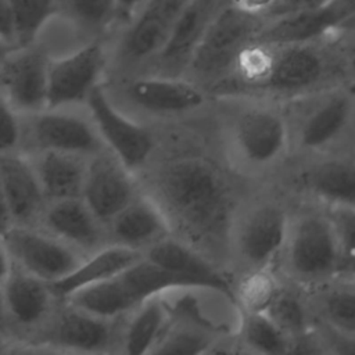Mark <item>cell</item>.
Segmentation results:
<instances>
[{
    "label": "cell",
    "mask_w": 355,
    "mask_h": 355,
    "mask_svg": "<svg viewBox=\"0 0 355 355\" xmlns=\"http://www.w3.org/2000/svg\"><path fill=\"white\" fill-rule=\"evenodd\" d=\"M146 193L165 214L173 236L201 252L222 241L230 245L232 189L207 158L178 155L157 165Z\"/></svg>",
    "instance_id": "1"
},
{
    "label": "cell",
    "mask_w": 355,
    "mask_h": 355,
    "mask_svg": "<svg viewBox=\"0 0 355 355\" xmlns=\"http://www.w3.org/2000/svg\"><path fill=\"white\" fill-rule=\"evenodd\" d=\"M282 104L295 159L355 148V86L349 82Z\"/></svg>",
    "instance_id": "2"
},
{
    "label": "cell",
    "mask_w": 355,
    "mask_h": 355,
    "mask_svg": "<svg viewBox=\"0 0 355 355\" xmlns=\"http://www.w3.org/2000/svg\"><path fill=\"white\" fill-rule=\"evenodd\" d=\"M277 262L283 279L304 290L341 277V254L323 205L300 198L291 207L287 236Z\"/></svg>",
    "instance_id": "3"
},
{
    "label": "cell",
    "mask_w": 355,
    "mask_h": 355,
    "mask_svg": "<svg viewBox=\"0 0 355 355\" xmlns=\"http://www.w3.org/2000/svg\"><path fill=\"white\" fill-rule=\"evenodd\" d=\"M226 133L234 162L247 173H268L291 157L290 123L282 103L237 105Z\"/></svg>",
    "instance_id": "4"
},
{
    "label": "cell",
    "mask_w": 355,
    "mask_h": 355,
    "mask_svg": "<svg viewBox=\"0 0 355 355\" xmlns=\"http://www.w3.org/2000/svg\"><path fill=\"white\" fill-rule=\"evenodd\" d=\"M348 82L331 37L316 43L275 46V62L261 94L286 103Z\"/></svg>",
    "instance_id": "5"
},
{
    "label": "cell",
    "mask_w": 355,
    "mask_h": 355,
    "mask_svg": "<svg viewBox=\"0 0 355 355\" xmlns=\"http://www.w3.org/2000/svg\"><path fill=\"white\" fill-rule=\"evenodd\" d=\"M262 17L225 6L215 15L202 36L187 69L197 80L215 83L232 75L237 54L257 39L263 26Z\"/></svg>",
    "instance_id": "6"
},
{
    "label": "cell",
    "mask_w": 355,
    "mask_h": 355,
    "mask_svg": "<svg viewBox=\"0 0 355 355\" xmlns=\"http://www.w3.org/2000/svg\"><path fill=\"white\" fill-rule=\"evenodd\" d=\"M291 207L280 200H261L248 207L234 220L230 247L241 263L250 269L272 266L283 250Z\"/></svg>",
    "instance_id": "7"
},
{
    "label": "cell",
    "mask_w": 355,
    "mask_h": 355,
    "mask_svg": "<svg viewBox=\"0 0 355 355\" xmlns=\"http://www.w3.org/2000/svg\"><path fill=\"white\" fill-rule=\"evenodd\" d=\"M1 250L28 273L54 283L68 276L85 259V254L44 229L12 225L1 232Z\"/></svg>",
    "instance_id": "8"
},
{
    "label": "cell",
    "mask_w": 355,
    "mask_h": 355,
    "mask_svg": "<svg viewBox=\"0 0 355 355\" xmlns=\"http://www.w3.org/2000/svg\"><path fill=\"white\" fill-rule=\"evenodd\" d=\"M291 178L302 200L355 208V148L298 158Z\"/></svg>",
    "instance_id": "9"
},
{
    "label": "cell",
    "mask_w": 355,
    "mask_h": 355,
    "mask_svg": "<svg viewBox=\"0 0 355 355\" xmlns=\"http://www.w3.org/2000/svg\"><path fill=\"white\" fill-rule=\"evenodd\" d=\"M86 105L107 148L132 171L144 166L155 148L153 133L121 112L101 85L92 90Z\"/></svg>",
    "instance_id": "10"
},
{
    "label": "cell",
    "mask_w": 355,
    "mask_h": 355,
    "mask_svg": "<svg viewBox=\"0 0 355 355\" xmlns=\"http://www.w3.org/2000/svg\"><path fill=\"white\" fill-rule=\"evenodd\" d=\"M51 58L37 47L10 50L1 61V98L24 116L47 108Z\"/></svg>",
    "instance_id": "11"
},
{
    "label": "cell",
    "mask_w": 355,
    "mask_h": 355,
    "mask_svg": "<svg viewBox=\"0 0 355 355\" xmlns=\"http://www.w3.org/2000/svg\"><path fill=\"white\" fill-rule=\"evenodd\" d=\"M132 172L108 148L89 158L82 198L105 226L141 193Z\"/></svg>",
    "instance_id": "12"
},
{
    "label": "cell",
    "mask_w": 355,
    "mask_h": 355,
    "mask_svg": "<svg viewBox=\"0 0 355 355\" xmlns=\"http://www.w3.org/2000/svg\"><path fill=\"white\" fill-rule=\"evenodd\" d=\"M26 116L29 139L37 151L55 150L92 157L107 148L93 119L65 111V107L46 108Z\"/></svg>",
    "instance_id": "13"
},
{
    "label": "cell",
    "mask_w": 355,
    "mask_h": 355,
    "mask_svg": "<svg viewBox=\"0 0 355 355\" xmlns=\"http://www.w3.org/2000/svg\"><path fill=\"white\" fill-rule=\"evenodd\" d=\"M104 65L105 54L98 43H89L67 55L51 58L47 108L86 103L92 90L100 85Z\"/></svg>",
    "instance_id": "14"
},
{
    "label": "cell",
    "mask_w": 355,
    "mask_h": 355,
    "mask_svg": "<svg viewBox=\"0 0 355 355\" xmlns=\"http://www.w3.org/2000/svg\"><path fill=\"white\" fill-rule=\"evenodd\" d=\"M354 8L345 0H330L312 10L269 19L263 24L255 40L270 46L323 42L334 36L341 21Z\"/></svg>",
    "instance_id": "15"
},
{
    "label": "cell",
    "mask_w": 355,
    "mask_h": 355,
    "mask_svg": "<svg viewBox=\"0 0 355 355\" xmlns=\"http://www.w3.org/2000/svg\"><path fill=\"white\" fill-rule=\"evenodd\" d=\"M3 309L11 322L33 327L47 319L57 298L50 283L17 266L1 250Z\"/></svg>",
    "instance_id": "16"
},
{
    "label": "cell",
    "mask_w": 355,
    "mask_h": 355,
    "mask_svg": "<svg viewBox=\"0 0 355 355\" xmlns=\"http://www.w3.org/2000/svg\"><path fill=\"white\" fill-rule=\"evenodd\" d=\"M0 184L1 207L7 208L15 225L39 222L47 198L32 158L21 151L1 153Z\"/></svg>",
    "instance_id": "17"
},
{
    "label": "cell",
    "mask_w": 355,
    "mask_h": 355,
    "mask_svg": "<svg viewBox=\"0 0 355 355\" xmlns=\"http://www.w3.org/2000/svg\"><path fill=\"white\" fill-rule=\"evenodd\" d=\"M220 8L222 0H190L187 3L154 58L159 75L180 76L187 72L202 36Z\"/></svg>",
    "instance_id": "18"
},
{
    "label": "cell",
    "mask_w": 355,
    "mask_h": 355,
    "mask_svg": "<svg viewBox=\"0 0 355 355\" xmlns=\"http://www.w3.org/2000/svg\"><path fill=\"white\" fill-rule=\"evenodd\" d=\"M39 223L42 229L85 255L98 251L110 241L107 226L82 197L47 202Z\"/></svg>",
    "instance_id": "19"
},
{
    "label": "cell",
    "mask_w": 355,
    "mask_h": 355,
    "mask_svg": "<svg viewBox=\"0 0 355 355\" xmlns=\"http://www.w3.org/2000/svg\"><path fill=\"white\" fill-rule=\"evenodd\" d=\"M189 1L146 0L122 39V55L130 62L154 60Z\"/></svg>",
    "instance_id": "20"
},
{
    "label": "cell",
    "mask_w": 355,
    "mask_h": 355,
    "mask_svg": "<svg viewBox=\"0 0 355 355\" xmlns=\"http://www.w3.org/2000/svg\"><path fill=\"white\" fill-rule=\"evenodd\" d=\"M110 243L146 252L154 244L172 236L171 225L155 202L146 191L135 197L107 225Z\"/></svg>",
    "instance_id": "21"
},
{
    "label": "cell",
    "mask_w": 355,
    "mask_h": 355,
    "mask_svg": "<svg viewBox=\"0 0 355 355\" xmlns=\"http://www.w3.org/2000/svg\"><path fill=\"white\" fill-rule=\"evenodd\" d=\"M129 98L141 110L157 115H180L201 108L205 96L198 83L180 76L150 75L132 80Z\"/></svg>",
    "instance_id": "22"
},
{
    "label": "cell",
    "mask_w": 355,
    "mask_h": 355,
    "mask_svg": "<svg viewBox=\"0 0 355 355\" xmlns=\"http://www.w3.org/2000/svg\"><path fill=\"white\" fill-rule=\"evenodd\" d=\"M144 255L158 265L193 280L201 290L216 291L226 297L233 295L229 280L209 257L173 234L150 247Z\"/></svg>",
    "instance_id": "23"
},
{
    "label": "cell",
    "mask_w": 355,
    "mask_h": 355,
    "mask_svg": "<svg viewBox=\"0 0 355 355\" xmlns=\"http://www.w3.org/2000/svg\"><path fill=\"white\" fill-rule=\"evenodd\" d=\"M114 340L111 319H103L65 302L55 318L51 343L71 352H103Z\"/></svg>",
    "instance_id": "24"
},
{
    "label": "cell",
    "mask_w": 355,
    "mask_h": 355,
    "mask_svg": "<svg viewBox=\"0 0 355 355\" xmlns=\"http://www.w3.org/2000/svg\"><path fill=\"white\" fill-rule=\"evenodd\" d=\"M143 257L144 254L137 250L110 243L98 251L86 255L76 269L61 280L50 283V287L57 298L65 300L79 288L122 275Z\"/></svg>",
    "instance_id": "25"
},
{
    "label": "cell",
    "mask_w": 355,
    "mask_h": 355,
    "mask_svg": "<svg viewBox=\"0 0 355 355\" xmlns=\"http://www.w3.org/2000/svg\"><path fill=\"white\" fill-rule=\"evenodd\" d=\"M89 158L55 150H42L32 158L47 202L82 197Z\"/></svg>",
    "instance_id": "26"
},
{
    "label": "cell",
    "mask_w": 355,
    "mask_h": 355,
    "mask_svg": "<svg viewBox=\"0 0 355 355\" xmlns=\"http://www.w3.org/2000/svg\"><path fill=\"white\" fill-rule=\"evenodd\" d=\"M305 291L316 323L355 337V277H336Z\"/></svg>",
    "instance_id": "27"
},
{
    "label": "cell",
    "mask_w": 355,
    "mask_h": 355,
    "mask_svg": "<svg viewBox=\"0 0 355 355\" xmlns=\"http://www.w3.org/2000/svg\"><path fill=\"white\" fill-rule=\"evenodd\" d=\"M171 323V313L164 295L150 298L135 308L123 331V352L130 355L151 354Z\"/></svg>",
    "instance_id": "28"
},
{
    "label": "cell",
    "mask_w": 355,
    "mask_h": 355,
    "mask_svg": "<svg viewBox=\"0 0 355 355\" xmlns=\"http://www.w3.org/2000/svg\"><path fill=\"white\" fill-rule=\"evenodd\" d=\"M64 301L83 312L111 320L122 313L135 311L139 305L121 275L79 288Z\"/></svg>",
    "instance_id": "29"
},
{
    "label": "cell",
    "mask_w": 355,
    "mask_h": 355,
    "mask_svg": "<svg viewBox=\"0 0 355 355\" xmlns=\"http://www.w3.org/2000/svg\"><path fill=\"white\" fill-rule=\"evenodd\" d=\"M121 277L139 305L150 298L175 291L201 290L193 280L158 265L146 255L128 268Z\"/></svg>",
    "instance_id": "30"
},
{
    "label": "cell",
    "mask_w": 355,
    "mask_h": 355,
    "mask_svg": "<svg viewBox=\"0 0 355 355\" xmlns=\"http://www.w3.org/2000/svg\"><path fill=\"white\" fill-rule=\"evenodd\" d=\"M266 313L294 340L316 326L306 291L284 280Z\"/></svg>",
    "instance_id": "31"
},
{
    "label": "cell",
    "mask_w": 355,
    "mask_h": 355,
    "mask_svg": "<svg viewBox=\"0 0 355 355\" xmlns=\"http://www.w3.org/2000/svg\"><path fill=\"white\" fill-rule=\"evenodd\" d=\"M239 338L251 352L291 354L293 348V338L266 312H241Z\"/></svg>",
    "instance_id": "32"
},
{
    "label": "cell",
    "mask_w": 355,
    "mask_h": 355,
    "mask_svg": "<svg viewBox=\"0 0 355 355\" xmlns=\"http://www.w3.org/2000/svg\"><path fill=\"white\" fill-rule=\"evenodd\" d=\"M282 283L270 266L250 269L236 290L240 311L248 313L266 312Z\"/></svg>",
    "instance_id": "33"
},
{
    "label": "cell",
    "mask_w": 355,
    "mask_h": 355,
    "mask_svg": "<svg viewBox=\"0 0 355 355\" xmlns=\"http://www.w3.org/2000/svg\"><path fill=\"white\" fill-rule=\"evenodd\" d=\"M14 17L18 47L33 44L46 24L60 11V0H4Z\"/></svg>",
    "instance_id": "34"
},
{
    "label": "cell",
    "mask_w": 355,
    "mask_h": 355,
    "mask_svg": "<svg viewBox=\"0 0 355 355\" xmlns=\"http://www.w3.org/2000/svg\"><path fill=\"white\" fill-rule=\"evenodd\" d=\"M275 62V46L252 40L237 54L232 75L247 89L259 90L268 80Z\"/></svg>",
    "instance_id": "35"
},
{
    "label": "cell",
    "mask_w": 355,
    "mask_h": 355,
    "mask_svg": "<svg viewBox=\"0 0 355 355\" xmlns=\"http://www.w3.org/2000/svg\"><path fill=\"white\" fill-rule=\"evenodd\" d=\"M211 343L209 330L189 323H169L151 354H200L207 352Z\"/></svg>",
    "instance_id": "36"
},
{
    "label": "cell",
    "mask_w": 355,
    "mask_h": 355,
    "mask_svg": "<svg viewBox=\"0 0 355 355\" xmlns=\"http://www.w3.org/2000/svg\"><path fill=\"white\" fill-rule=\"evenodd\" d=\"M324 209L337 237L341 254V276L355 277V208L324 207Z\"/></svg>",
    "instance_id": "37"
},
{
    "label": "cell",
    "mask_w": 355,
    "mask_h": 355,
    "mask_svg": "<svg viewBox=\"0 0 355 355\" xmlns=\"http://www.w3.org/2000/svg\"><path fill=\"white\" fill-rule=\"evenodd\" d=\"M71 17L85 28H101L116 15L115 0H68Z\"/></svg>",
    "instance_id": "38"
},
{
    "label": "cell",
    "mask_w": 355,
    "mask_h": 355,
    "mask_svg": "<svg viewBox=\"0 0 355 355\" xmlns=\"http://www.w3.org/2000/svg\"><path fill=\"white\" fill-rule=\"evenodd\" d=\"M22 116L19 111L1 98V153L19 151V146L24 140Z\"/></svg>",
    "instance_id": "39"
},
{
    "label": "cell",
    "mask_w": 355,
    "mask_h": 355,
    "mask_svg": "<svg viewBox=\"0 0 355 355\" xmlns=\"http://www.w3.org/2000/svg\"><path fill=\"white\" fill-rule=\"evenodd\" d=\"M347 80L355 86V35L337 33L331 37Z\"/></svg>",
    "instance_id": "40"
},
{
    "label": "cell",
    "mask_w": 355,
    "mask_h": 355,
    "mask_svg": "<svg viewBox=\"0 0 355 355\" xmlns=\"http://www.w3.org/2000/svg\"><path fill=\"white\" fill-rule=\"evenodd\" d=\"M329 1L330 0H282L263 18L266 21L280 18V17H284V15H290V14H295V12H300V11L320 7V6H323Z\"/></svg>",
    "instance_id": "41"
},
{
    "label": "cell",
    "mask_w": 355,
    "mask_h": 355,
    "mask_svg": "<svg viewBox=\"0 0 355 355\" xmlns=\"http://www.w3.org/2000/svg\"><path fill=\"white\" fill-rule=\"evenodd\" d=\"M0 36L1 44L6 49H18V35L12 12L4 0H0Z\"/></svg>",
    "instance_id": "42"
},
{
    "label": "cell",
    "mask_w": 355,
    "mask_h": 355,
    "mask_svg": "<svg viewBox=\"0 0 355 355\" xmlns=\"http://www.w3.org/2000/svg\"><path fill=\"white\" fill-rule=\"evenodd\" d=\"M279 1L282 0H232V4L245 12L263 18Z\"/></svg>",
    "instance_id": "43"
},
{
    "label": "cell",
    "mask_w": 355,
    "mask_h": 355,
    "mask_svg": "<svg viewBox=\"0 0 355 355\" xmlns=\"http://www.w3.org/2000/svg\"><path fill=\"white\" fill-rule=\"evenodd\" d=\"M146 0H115L116 15L132 21Z\"/></svg>",
    "instance_id": "44"
},
{
    "label": "cell",
    "mask_w": 355,
    "mask_h": 355,
    "mask_svg": "<svg viewBox=\"0 0 355 355\" xmlns=\"http://www.w3.org/2000/svg\"><path fill=\"white\" fill-rule=\"evenodd\" d=\"M337 33H345V35H355V8L341 21V24L337 28Z\"/></svg>",
    "instance_id": "45"
},
{
    "label": "cell",
    "mask_w": 355,
    "mask_h": 355,
    "mask_svg": "<svg viewBox=\"0 0 355 355\" xmlns=\"http://www.w3.org/2000/svg\"><path fill=\"white\" fill-rule=\"evenodd\" d=\"M345 1H347V3H349L351 6H354V7H355V0H345Z\"/></svg>",
    "instance_id": "46"
}]
</instances>
